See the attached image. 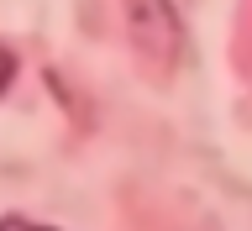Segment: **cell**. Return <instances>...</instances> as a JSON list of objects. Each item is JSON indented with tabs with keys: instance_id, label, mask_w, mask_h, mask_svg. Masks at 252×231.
Masks as SVG:
<instances>
[{
	"instance_id": "7a4b0ae2",
	"label": "cell",
	"mask_w": 252,
	"mask_h": 231,
	"mask_svg": "<svg viewBox=\"0 0 252 231\" xmlns=\"http://www.w3.org/2000/svg\"><path fill=\"white\" fill-rule=\"evenodd\" d=\"M11 79H16V53H11L5 42H0V95L11 90Z\"/></svg>"
},
{
	"instance_id": "3957f363",
	"label": "cell",
	"mask_w": 252,
	"mask_h": 231,
	"mask_svg": "<svg viewBox=\"0 0 252 231\" xmlns=\"http://www.w3.org/2000/svg\"><path fill=\"white\" fill-rule=\"evenodd\" d=\"M0 231H58V226H42V221H27V216H5Z\"/></svg>"
},
{
	"instance_id": "6da1fadb",
	"label": "cell",
	"mask_w": 252,
	"mask_h": 231,
	"mask_svg": "<svg viewBox=\"0 0 252 231\" xmlns=\"http://www.w3.org/2000/svg\"><path fill=\"white\" fill-rule=\"evenodd\" d=\"M126 32L131 42L142 47V58L153 68V79H168L179 68V16H173V0H126Z\"/></svg>"
}]
</instances>
